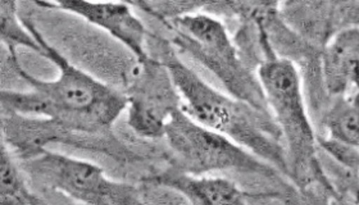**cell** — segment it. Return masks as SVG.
Wrapping results in <instances>:
<instances>
[{
  "mask_svg": "<svg viewBox=\"0 0 359 205\" xmlns=\"http://www.w3.org/2000/svg\"><path fill=\"white\" fill-rule=\"evenodd\" d=\"M22 22L40 46L39 55L52 62L60 75L50 81L40 80L23 69L18 57H9L15 73L31 90L0 92L3 114L49 118L71 134L97 135L111 129L113 122L128 108L126 94L76 67L54 46L48 44L32 23Z\"/></svg>",
  "mask_w": 359,
  "mask_h": 205,
  "instance_id": "6da1fadb",
  "label": "cell"
},
{
  "mask_svg": "<svg viewBox=\"0 0 359 205\" xmlns=\"http://www.w3.org/2000/svg\"><path fill=\"white\" fill-rule=\"evenodd\" d=\"M147 45L154 48V57L170 71L182 98V109L190 117L290 175L283 134L269 111L218 92L181 61L171 41L153 38L147 41Z\"/></svg>",
  "mask_w": 359,
  "mask_h": 205,
  "instance_id": "7a4b0ae2",
  "label": "cell"
},
{
  "mask_svg": "<svg viewBox=\"0 0 359 205\" xmlns=\"http://www.w3.org/2000/svg\"><path fill=\"white\" fill-rule=\"evenodd\" d=\"M257 77L269 112L283 134L290 176L297 180L317 164L318 139L309 118L297 64L272 53L258 66Z\"/></svg>",
  "mask_w": 359,
  "mask_h": 205,
  "instance_id": "3957f363",
  "label": "cell"
},
{
  "mask_svg": "<svg viewBox=\"0 0 359 205\" xmlns=\"http://www.w3.org/2000/svg\"><path fill=\"white\" fill-rule=\"evenodd\" d=\"M175 48L185 50L217 77L229 94L269 111L257 75L239 58L224 23L207 13H187L167 21Z\"/></svg>",
  "mask_w": 359,
  "mask_h": 205,
  "instance_id": "277c9868",
  "label": "cell"
},
{
  "mask_svg": "<svg viewBox=\"0 0 359 205\" xmlns=\"http://www.w3.org/2000/svg\"><path fill=\"white\" fill-rule=\"evenodd\" d=\"M165 139L176 155V167L193 175L235 171L243 175L272 177L276 168L230 137L195 121L180 108L165 125Z\"/></svg>",
  "mask_w": 359,
  "mask_h": 205,
  "instance_id": "5b68a950",
  "label": "cell"
},
{
  "mask_svg": "<svg viewBox=\"0 0 359 205\" xmlns=\"http://www.w3.org/2000/svg\"><path fill=\"white\" fill-rule=\"evenodd\" d=\"M23 171L39 186L52 189L85 204H140V191L116 183L102 168L88 162L41 148L23 155Z\"/></svg>",
  "mask_w": 359,
  "mask_h": 205,
  "instance_id": "8992f818",
  "label": "cell"
},
{
  "mask_svg": "<svg viewBox=\"0 0 359 205\" xmlns=\"http://www.w3.org/2000/svg\"><path fill=\"white\" fill-rule=\"evenodd\" d=\"M137 62L128 85V125L137 136L165 137V125L182 98L163 62L153 55Z\"/></svg>",
  "mask_w": 359,
  "mask_h": 205,
  "instance_id": "52a82bcc",
  "label": "cell"
},
{
  "mask_svg": "<svg viewBox=\"0 0 359 205\" xmlns=\"http://www.w3.org/2000/svg\"><path fill=\"white\" fill-rule=\"evenodd\" d=\"M41 7L57 8L79 15L86 22L108 32L112 38L126 46L136 61L145 59L148 31L142 21L123 1L94 0H35Z\"/></svg>",
  "mask_w": 359,
  "mask_h": 205,
  "instance_id": "ba28073f",
  "label": "cell"
},
{
  "mask_svg": "<svg viewBox=\"0 0 359 205\" xmlns=\"http://www.w3.org/2000/svg\"><path fill=\"white\" fill-rule=\"evenodd\" d=\"M151 186L165 188L181 195L191 204H244L252 195L238 183L224 177L193 175L180 168L167 169L148 180Z\"/></svg>",
  "mask_w": 359,
  "mask_h": 205,
  "instance_id": "9c48e42d",
  "label": "cell"
},
{
  "mask_svg": "<svg viewBox=\"0 0 359 205\" xmlns=\"http://www.w3.org/2000/svg\"><path fill=\"white\" fill-rule=\"evenodd\" d=\"M322 76L331 95L359 92V27L339 31L322 54Z\"/></svg>",
  "mask_w": 359,
  "mask_h": 205,
  "instance_id": "30bf717a",
  "label": "cell"
},
{
  "mask_svg": "<svg viewBox=\"0 0 359 205\" xmlns=\"http://www.w3.org/2000/svg\"><path fill=\"white\" fill-rule=\"evenodd\" d=\"M44 200L29 189L21 168L15 163L11 149L3 140L0 154V204L39 205Z\"/></svg>",
  "mask_w": 359,
  "mask_h": 205,
  "instance_id": "8fae6325",
  "label": "cell"
},
{
  "mask_svg": "<svg viewBox=\"0 0 359 205\" xmlns=\"http://www.w3.org/2000/svg\"><path fill=\"white\" fill-rule=\"evenodd\" d=\"M330 139L359 149V92L355 98L334 106L326 120Z\"/></svg>",
  "mask_w": 359,
  "mask_h": 205,
  "instance_id": "7c38bea8",
  "label": "cell"
},
{
  "mask_svg": "<svg viewBox=\"0 0 359 205\" xmlns=\"http://www.w3.org/2000/svg\"><path fill=\"white\" fill-rule=\"evenodd\" d=\"M17 1L18 0H1L0 1V32L1 41L7 46L9 57L17 58V49L20 46L29 48L35 53H40V46L32 36L29 29L21 23L17 15Z\"/></svg>",
  "mask_w": 359,
  "mask_h": 205,
  "instance_id": "4fadbf2b",
  "label": "cell"
}]
</instances>
